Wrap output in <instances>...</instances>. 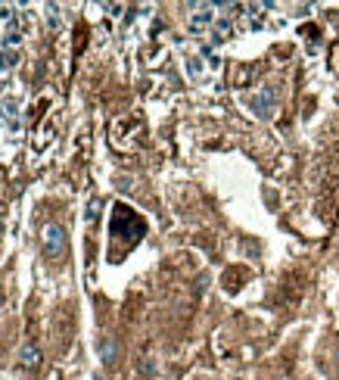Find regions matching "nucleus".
I'll return each instance as SVG.
<instances>
[{
  "label": "nucleus",
  "mask_w": 339,
  "mask_h": 380,
  "mask_svg": "<svg viewBox=\"0 0 339 380\" xmlns=\"http://www.w3.org/2000/svg\"><path fill=\"white\" fill-rule=\"evenodd\" d=\"M41 243H44L47 259H59L65 252V231H62V224H47L44 234H41Z\"/></svg>",
  "instance_id": "1"
},
{
  "label": "nucleus",
  "mask_w": 339,
  "mask_h": 380,
  "mask_svg": "<svg viewBox=\"0 0 339 380\" xmlns=\"http://www.w3.org/2000/svg\"><path fill=\"white\" fill-rule=\"evenodd\" d=\"M249 106H252V112H255L258 119H271V116H274V106H277L274 88H261V91L249 100Z\"/></svg>",
  "instance_id": "2"
},
{
  "label": "nucleus",
  "mask_w": 339,
  "mask_h": 380,
  "mask_svg": "<svg viewBox=\"0 0 339 380\" xmlns=\"http://www.w3.org/2000/svg\"><path fill=\"white\" fill-rule=\"evenodd\" d=\"M193 10H196V13L190 16V22H187L193 34H202V31H209V25H215V22H218V19H215V7H212V4H196Z\"/></svg>",
  "instance_id": "3"
},
{
  "label": "nucleus",
  "mask_w": 339,
  "mask_h": 380,
  "mask_svg": "<svg viewBox=\"0 0 339 380\" xmlns=\"http://www.w3.org/2000/svg\"><path fill=\"white\" fill-rule=\"evenodd\" d=\"M0 119L7 122V128L10 131H19V103L16 100H0Z\"/></svg>",
  "instance_id": "4"
},
{
  "label": "nucleus",
  "mask_w": 339,
  "mask_h": 380,
  "mask_svg": "<svg viewBox=\"0 0 339 380\" xmlns=\"http://www.w3.org/2000/svg\"><path fill=\"white\" fill-rule=\"evenodd\" d=\"M97 352H100V362H103V365H112V362L119 358V343H116V336H100Z\"/></svg>",
  "instance_id": "5"
},
{
  "label": "nucleus",
  "mask_w": 339,
  "mask_h": 380,
  "mask_svg": "<svg viewBox=\"0 0 339 380\" xmlns=\"http://www.w3.org/2000/svg\"><path fill=\"white\" fill-rule=\"evenodd\" d=\"M19 362H22L25 371H37V368H41V349H37L34 343H25L22 352H19Z\"/></svg>",
  "instance_id": "6"
},
{
  "label": "nucleus",
  "mask_w": 339,
  "mask_h": 380,
  "mask_svg": "<svg viewBox=\"0 0 339 380\" xmlns=\"http://www.w3.org/2000/svg\"><path fill=\"white\" fill-rule=\"evenodd\" d=\"M44 19H47L50 28H59V7H56V4H47V7H44Z\"/></svg>",
  "instance_id": "7"
},
{
  "label": "nucleus",
  "mask_w": 339,
  "mask_h": 380,
  "mask_svg": "<svg viewBox=\"0 0 339 380\" xmlns=\"http://www.w3.org/2000/svg\"><path fill=\"white\" fill-rule=\"evenodd\" d=\"M0 44H4L7 50H16V47L22 44V34H19V31H7L4 37H0Z\"/></svg>",
  "instance_id": "8"
},
{
  "label": "nucleus",
  "mask_w": 339,
  "mask_h": 380,
  "mask_svg": "<svg viewBox=\"0 0 339 380\" xmlns=\"http://www.w3.org/2000/svg\"><path fill=\"white\" fill-rule=\"evenodd\" d=\"M137 368H140V374H143V377H156V358H149V355H146V358H140V365H137Z\"/></svg>",
  "instance_id": "9"
},
{
  "label": "nucleus",
  "mask_w": 339,
  "mask_h": 380,
  "mask_svg": "<svg viewBox=\"0 0 339 380\" xmlns=\"http://www.w3.org/2000/svg\"><path fill=\"white\" fill-rule=\"evenodd\" d=\"M13 62H16V53L7 50V47H0V72H4V69H13Z\"/></svg>",
  "instance_id": "10"
},
{
  "label": "nucleus",
  "mask_w": 339,
  "mask_h": 380,
  "mask_svg": "<svg viewBox=\"0 0 339 380\" xmlns=\"http://www.w3.org/2000/svg\"><path fill=\"white\" fill-rule=\"evenodd\" d=\"M187 72H190L193 78H199V75H202V59L199 56H190V59H187Z\"/></svg>",
  "instance_id": "11"
},
{
  "label": "nucleus",
  "mask_w": 339,
  "mask_h": 380,
  "mask_svg": "<svg viewBox=\"0 0 339 380\" xmlns=\"http://www.w3.org/2000/svg\"><path fill=\"white\" fill-rule=\"evenodd\" d=\"M97 215H100V197H94L87 203V221H97Z\"/></svg>",
  "instance_id": "12"
},
{
  "label": "nucleus",
  "mask_w": 339,
  "mask_h": 380,
  "mask_svg": "<svg viewBox=\"0 0 339 380\" xmlns=\"http://www.w3.org/2000/svg\"><path fill=\"white\" fill-rule=\"evenodd\" d=\"M333 358H336V365H339V343H336V352H333Z\"/></svg>",
  "instance_id": "13"
},
{
  "label": "nucleus",
  "mask_w": 339,
  "mask_h": 380,
  "mask_svg": "<svg viewBox=\"0 0 339 380\" xmlns=\"http://www.w3.org/2000/svg\"><path fill=\"white\" fill-rule=\"evenodd\" d=\"M0 309H4V290H0Z\"/></svg>",
  "instance_id": "14"
},
{
  "label": "nucleus",
  "mask_w": 339,
  "mask_h": 380,
  "mask_svg": "<svg viewBox=\"0 0 339 380\" xmlns=\"http://www.w3.org/2000/svg\"><path fill=\"white\" fill-rule=\"evenodd\" d=\"M0 237H4V221H0Z\"/></svg>",
  "instance_id": "15"
}]
</instances>
